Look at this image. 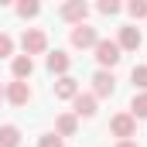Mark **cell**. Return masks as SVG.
I'll use <instances>...</instances> for the list:
<instances>
[{
  "instance_id": "cell-1",
  "label": "cell",
  "mask_w": 147,
  "mask_h": 147,
  "mask_svg": "<svg viewBox=\"0 0 147 147\" xmlns=\"http://www.w3.org/2000/svg\"><path fill=\"white\" fill-rule=\"evenodd\" d=\"M92 55H96L99 69H106V72H113V65H120V58H123V51H120V45L113 38H99V45L92 48Z\"/></svg>"
},
{
  "instance_id": "cell-2",
  "label": "cell",
  "mask_w": 147,
  "mask_h": 147,
  "mask_svg": "<svg viewBox=\"0 0 147 147\" xmlns=\"http://www.w3.org/2000/svg\"><path fill=\"white\" fill-rule=\"evenodd\" d=\"M21 48H24L28 58L45 55V51H48V34H45L41 28H24V34H21Z\"/></svg>"
},
{
  "instance_id": "cell-3",
  "label": "cell",
  "mask_w": 147,
  "mask_h": 147,
  "mask_svg": "<svg viewBox=\"0 0 147 147\" xmlns=\"http://www.w3.org/2000/svg\"><path fill=\"white\" fill-rule=\"evenodd\" d=\"M110 134L116 137V140H134L137 137V120L130 116V113H113L110 116Z\"/></svg>"
},
{
  "instance_id": "cell-4",
  "label": "cell",
  "mask_w": 147,
  "mask_h": 147,
  "mask_svg": "<svg viewBox=\"0 0 147 147\" xmlns=\"http://www.w3.org/2000/svg\"><path fill=\"white\" fill-rule=\"evenodd\" d=\"M3 99L21 110V106H28V103L34 99V89H31V82H17V79H14V82H7V89H3Z\"/></svg>"
},
{
  "instance_id": "cell-5",
  "label": "cell",
  "mask_w": 147,
  "mask_h": 147,
  "mask_svg": "<svg viewBox=\"0 0 147 147\" xmlns=\"http://www.w3.org/2000/svg\"><path fill=\"white\" fill-rule=\"evenodd\" d=\"M58 17H62L65 24L79 28V24H86V17H89V3H86V0H69V3L58 7Z\"/></svg>"
},
{
  "instance_id": "cell-6",
  "label": "cell",
  "mask_w": 147,
  "mask_h": 147,
  "mask_svg": "<svg viewBox=\"0 0 147 147\" xmlns=\"http://www.w3.org/2000/svg\"><path fill=\"white\" fill-rule=\"evenodd\" d=\"M69 41H72V48L86 51V48H96V45H99V31H96L92 24H79V28H72Z\"/></svg>"
},
{
  "instance_id": "cell-7",
  "label": "cell",
  "mask_w": 147,
  "mask_h": 147,
  "mask_svg": "<svg viewBox=\"0 0 147 147\" xmlns=\"http://www.w3.org/2000/svg\"><path fill=\"white\" fill-rule=\"evenodd\" d=\"M113 92H116V75L106 72V69H96V72H92V96H96V99H106Z\"/></svg>"
},
{
  "instance_id": "cell-8",
  "label": "cell",
  "mask_w": 147,
  "mask_h": 147,
  "mask_svg": "<svg viewBox=\"0 0 147 147\" xmlns=\"http://www.w3.org/2000/svg\"><path fill=\"white\" fill-rule=\"evenodd\" d=\"M45 69L51 75H69V69H72V55L69 51H62V48H55V51H48V58H45Z\"/></svg>"
},
{
  "instance_id": "cell-9",
  "label": "cell",
  "mask_w": 147,
  "mask_h": 147,
  "mask_svg": "<svg viewBox=\"0 0 147 147\" xmlns=\"http://www.w3.org/2000/svg\"><path fill=\"white\" fill-rule=\"evenodd\" d=\"M116 45H120V51H137V48L144 45V34H140V28H137V24H127V28H120V34H116Z\"/></svg>"
},
{
  "instance_id": "cell-10",
  "label": "cell",
  "mask_w": 147,
  "mask_h": 147,
  "mask_svg": "<svg viewBox=\"0 0 147 147\" xmlns=\"http://www.w3.org/2000/svg\"><path fill=\"white\" fill-rule=\"evenodd\" d=\"M96 106H99V99H96L92 92H79L72 99V113L79 120H92V116H96Z\"/></svg>"
},
{
  "instance_id": "cell-11",
  "label": "cell",
  "mask_w": 147,
  "mask_h": 147,
  "mask_svg": "<svg viewBox=\"0 0 147 147\" xmlns=\"http://www.w3.org/2000/svg\"><path fill=\"white\" fill-rule=\"evenodd\" d=\"M51 89H55V99H62V103H72L75 96L82 92V89H79V79H72V75L55 79V86H51Z\"/></svg>"
},
{
  "instance_id": "cell-12",
  "label": "cell",
  "mask_w": 147,
  "mask_h": 147,
  "mask_svg": "<svg viewBox=\"0 0 147 147\" xmlns=\"http://www.w3.org/2000/svg\"><path fill=\"white\" fill-rule=\"evenodd\" d=\"M10 72L17 82H28L31 75H34V58H28V55H14L10 58Z\"/></svg>"
},
{
  "instance_id": "cell-13",
  "label": "cell",
  "mask_w": 147,
  "mask_h": 147,
  "mask_svg": "<svg viewBox=\"0 0 147 147\" xmlns=\"http://www.w3.org/2000/svg\"><path fill=\"white\" fill-rule=\"evenodd\" d=\"M55 134L65 140V137H75L79 134V116L75 113H62L58 120H55Z\"/></svg>"
},
{
  "instance_id": "cell-14",
  "label": "cell",
  "mask_w": 147,
  "mask_h": 147,
  "mask_svg": "<svg viewBox=\"0 0 147 147\" xmlns=\"http://www.w3.org/2000/svg\"><path fill=\"white\" fill-rule=\"evenodd\" d=\"M0 147H21V127L0 123Z\"/></svg>"
},
{
  "instance_id": "cell-15",
  "label": "cell",
  "mask_w": 147,
  "mask_h": 147,
  "mask_svg": "<svg viewBox=\"0 0 147 147\" xmlns=\"http://www.w3.org/2000/svg\"><path fill=\"white\" fill-rule=\"evenodd\" d=\"M130 116L134 120H147V92H134V99H130Z\"/></svg>"
},
{
  "instance_id": "cell-16",
  "label": "cell",
  "mask_w": 147,
  "mask_h": 147,
  "mask_svg": "<svg viewBox=\"0 0 147 147\" xmlns=\"http://www.w3.org/2000/svg\"><path fill=\"white\" fill-rule=\"evenodd\" d=\"M14 10H17V17L31 21V17H38V14H41V3H38V0H17V7H14Z\"/></svg>"
},
{
  "instance_id": "cell-17",
  "label": "cell",
  "mask_w": 147,
  "mask_h": 147,
  "mask_svg": "<svg viewBox=\"0 0 147 147\" xmlns=\"http://www.w3.org/2000/svg\"><path fill=\"white\" fill-rule=\"evenodd\" d=\"M130 82H134V89L147 92V65H134L130 69Z\"/></svg>"
},
{
  "instance_id": "cell-18",
  "label": "cell",
  "mask_w": 147,
  "mask_h": 147,
  "mask_svg": "<svg viewBox=\"0 0 147 147\" xmlns=\"http://www.w3.org/2000/svg\"><path fill=\"white\" fill-rule=\"evenodd\" d=\"M127 14H130L134 21H144L147 17V0H130V3H127Z\"/></svg>"
},
{
  "instance_id": "cell-19",
  "label": "cell",
  "mask_w": 147,
  "mask_h": 147,
  "mask_svg": "<svg viewBox=\"0 0 147 147\" xmlns=\"http://www.w3.org/2000/svg\"><path fill=\"white\" fill-rule=\"evenodd\" d=\"M38 147H65V140H62L55 130H48V134H41V137H38Z\"/></svg>"
},
{
  "instance_id": "cell-20",
  "label": "cell",
  "mask_w": 147,
  "mask_h": 147,
  "mask_svg": "<svg viewBox=\"0 0 147 147\" xmlns=\"http://www.w3.org/2000/svg\"><path fill=\"white\" fill-rule=\"evenodd\" d=\"M0 58H14V38L0 31Z\"/></svg>"
},
{
  "instance_id": "cell-21",
  "label": "cell",
  "mask_w": 147,
  "mask_h": 147,
  "mask_svg": "<svg viewBox=\"0 0 147 147\" xmlns=\"http://www.w3.org/2000/svg\"><path fill=\"white\" fill-rule=\"evenodd\" d=\"M96 10H99V14H106V17H113V14H120L123 7H120L116 0H99V7H96Z\"/></svg>"
},
{
  "instance_id": "cell-22",
  "label": "cell",
  "mask_w": 147,
  "mask_h": 147,
  "mask_svg": "<svg viewBox=\"0 0 147 147\" xmlns=\"http://www.w3.org/2000/svg\"><path fill=\"white\" fill-rule=\"evenodd\" d=\"M113 147H140V144H137V140H116Z\"/></svg>"
},
{
  "instance_id": "cell-23",
  "label": "cell",
  "mask_w": 147,
  "mask_h": 147,
  "mask_svg": "<svg viewBox=\"0 0 147 147\" xmlns=\"http://www.w3.org/2000/svg\"><path fill=\"white\" fill-rule=\"evenodd\" d=\"M3 89H7V86H3V82H0V103H3Z\"/></svg>"
}]
</instances>
